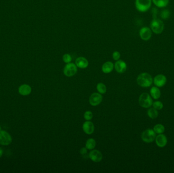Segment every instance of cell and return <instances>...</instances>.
<instances>
[{
    "mask_svg": "<svg viewBox=\"0 0 174 173\" xmlns=\"http://www.w3.org/2000/svg\"><path fill=\"white\" fill-rule=\"evenodd\" d=\"M76 64L77 67L81 69H85L89 65V62L85 58L80 56L76 59Z\"/></svg>",
    "mask_w": 174,
    "mask_h": 173,
    "instance_id": "obj_15",
    "label": "cell"
},
{
    "mask_svg": "<svg viewBox=\"0 0 174 173\" xmlns=\"http://www.w3.org/2000/svg\"><path fill=\"white\" fill-rule=\"evenodd\" d=\"M155 141L157 146L160 148L164 147L166 146L168 143V139L166 136L163 135V134H159L156 137Z\"/></svg>",
    "mask_w": 174,
    "mask_h": 173,
    "instance_id": "obj_11",
    "label": "cell"
},
{
    "mask_svg": "<svg viewBox=\"0 0 174 173\" xmlns=\"http://www.w3.org/2000/svg\"><path fill=\"white\" fill-rule=\"evenodd\" d=\"M94 125L92 122L87 121L82 125V129L86 134L91 135L93 133L94 131Z\"/></svg>",
    "mask_w": 174,
    "mask_h": 173,
    "instance_id": "obj_14",
    "label": "cell"
},
{
    "mask_svg": "<svg viewBox=\"0 0 174 173\" xmlns=\"http://www.w3.org/2000/svg\"><path fill=\"white\" fill-rule=\"evenodd\" d=\"M152 12L153 16H154L153 17L154 18H156V12H157V10L156 9V8H153Z\"/></svg>",
    "mask_w": 174,
    "mask_h": 173,
    "instance_id": "obj_30",
    "label": "cell"
},
{
    "mask_svg": "<svg viewBox=\"0 0 174 173\" xmlns=\"http://www.w3.org/2000/svg\"><path fill=\"white\" fill-rule=\"evenodd\" d=\"M3 150H2V148L0 147V157H2V155H3Z\"/></svg>",
    "mask_w": 174,
    "mask_h": 173,
    "instance_id": "obj_31",
    "label": "cell"
},
{
    "mask_svg": "<svg viewBox=\"0 0 174 173\" xmlns=\"http://www.w3.org/2000/svg\"><path fill=\"white\" fill-rule=\"evenodd\" d=\"M63 61L66 64L70 63L72 61L71 55L68 53L65 54L63 56Z\"/></svg>",
    "mask_w": 174,
    "mask_h": 173,
    "instance_id": "obj_27",
    "label": "cell"
},
{
    "mask_svg": "<svg viewBox=\"0 0 174 173\" xmlns=\"http://www.w3.org/2000/svg\"><path fill=\"white\" fill-rule=\"evenodd\" d=\"M164 23L160 19L153 18L150 23L151 30L155 34H161L164 30Z\"/></svg>",
    "mask_w": 174,
    "mask_h": 173,
    "instance_id": "obj_2",
    "label": "cell"
},
{
    "mask_svg": "<svg viewBox=\"0 0 174 173\" xmlns=\"http://www.w3.org/2000/svg\"><path fill=\"white\" fill-rule=\"evenodd\" d=\"M156 133L153 130L147 129L143 132L141 138L145 143H149L153 142L156 138Z\"/></svg>",
    "mask_w": 174,
    "mask_h": 173,
    "instance_id": "obj_5",
    "label": "cell"
},
{
    "mask_svg": "<svg viewBox=\"0 0 174 173\" xmlns=\"http://www.w3.org/2000/svg\"><path fill=\"white\" fill-rule=\"evenodd\" d=\"M153 106V108L157 110H160L163 109V103L160 102V101H156L152 104Z\"/></svg>",
    "mask_w": 174,
    "mask_h": 173,
    "instance_id": "obj_24",
    "label": "cell"
},
{
    "mask_svg": "<svg viewBox=\"0 0 174 173\" xmlns=\"http://www.w3.org/2000/svg\"><path fill=\"white\" fill-rule=\"evenodd\" d=\"M96 144V143L95 140L91 138V139L88 140L86 142L85 147L87 149H89V150H92L95 147Z\"/></svg>",
    "mask_w": 174,
    "mask_h": 173,
    "instance_id": "obj_20",
    "label": "cell"
},
{
    "mask_svg": "<svg viewBox=\"0 0 174 173\" xmlns=\"http://www.w3.org/2000/svg\"><path fill=\"white\" fill-rule=\"evenodd\" d=\"M139 35L142 40L143 41H148L151 38L152 31L149 27H145L140 29Z\"/></svg>",
    "mask_w": 174,
    "mask_h": 173,
    "instance_id": "obj_8",
    "label": "cell"
},
{
    "mask_svg": "<svg viewBox=\"0 0 174 173\" xmlns=\"http://www.w3.org/2000/svg\"><path fill=\"white\" fill-rule=\"evenodd\" d=\"M166 78L164 75L159 74L156 76L153 79V82L155 85L158 87H161L166 85Z\"/></svg>",
    "mask_w": 174,
    "mask_h": 173,
    "instance_id": "obj_9",
    "label": "cell"
},
{
    "mask_svg": "<svg viewBox=\"0 0 174 173\" xmlns=\"http://www.w3.org/2000/svg\"><path fill=\"white\" fill-rule=\"evenodd\" d=\"M139 104L142 107L148 108L151 107L153 104L151 97L148 93H143L140 96L139 99Z\"/></svg>",
    "mask_w": 174,
    "mask_h": 173,
    "instance_id": "obj_4",
    "label": "cell"
},
{
    "mask_svg": "<svg viewBox=\"0 0 174 173\" xmlns=\"http://www.w3.org/2000/svg\"><path fill=\"white\" fill-rule=\"evenodd\" d=\"M89 158L95 162H100L102 159V155L99 151L97 150H93L89 154Z\"/></svg>",
    "mask_w": 174,
    "mask_h": 173,
    "instance_id": "obj_12",
    "label": "cell"
},
{
    "mask_svg": "<svg viewBox=\"0 0 174 173\" xmlns=\"http://www.w3.org/2000/svg\"><path fill=\"white\" fill-rule=\"evenodd\" d=\"M12 137L7 131H0V144L2 145H8L12 142Z\"/></svg>",
    "mask_w": 174,
    "mask_h": 173,
    "instance_id": "obj_7",
    "label": "cell"
},
{
    "mask_svg": "<svg viewBox=\"0 0 174 173\" xmlns=\"http://www.w3.org/2000/svg\"><path fill=\"white\" fill-rule=\"evenodd\" d=\"M32 89L31 87L27 84H23L19 87L18 89L19 93L22 96H27L31 93Z\"/></svg>",
    "mask_w": 174,
    "mask_h": 173,
    "instance_id": "obj_16",
    "label": "cell"
},
{
    "mask_svg": "<svg viewBox=\"0 0 174 173\" xmlns=\"http://www.w3.org/2000/svg\"><path fill=\"white\" fill-rule=\"evenodd\" d=\"M63 71L65 75L67 77H72L77 72V66L74 63H68L65 66Z\"/></svg>",
    "mask_w": 174,
    "mask_h": 173,
    "instance_id": "obj_6",
    "label": "cell"
},
{
    "mask_svg": "<svg viewBox=\"0 0 174 173\" xmlns=\"http://www.w3.org/2000/svg\"><path fill=\"white\" fill-rule=\"evenodd\" d=\"M148 115L151 119L156 118L158 117V112L157 110L154 108H151L148 111Z\"/></svg>",
    "mask_w": 174,
    "mask_h": 173,
    "instance_id": "obj_21",
    "label": "cell"
},
{
    "mask_svg": "<svg viewBox=\"0 0 174 173\" xmlns=\"http://www.w3.org/2000/svg\"><path fill=\"white\" fill-rule=\"evenodd\" d=\"M170 14H171V13H170L169 10H163L161 11L160 16H161V17L163 19H166L169 18Z\"/></svg>",
    "mask_w": 174,
    "mask_h": 173,
    "instance_id": "obj_25",
    "label": "cell"
},
{
    "mask_svg": "<svg viewBox=\"0 0 174 173\" xmlns=\"http://www.w3.org/2000/svg\"><path fill=\"white\" fill-rule=\"evenodd\" d=\"M102 101V96L99 93H93L91 95L89 102L91 105L93 106H96L100 104Z\"/></svg>",
    "mask_w": 174,
    "mask_h": 173,
    "instance_id": "obj_10",
    "label": "cell"
},
{
    "mask_svg": "<svg viewBox=\"0 0 174 173\" xmlns=\"http://www.w3.org/2000/svg\"><path fill=\"white\" fill-rule=\"evenodd\" d=\"M114 68L119 73H123L127 70V64L122 60H118L114 64Z\"/></svg>",
    "mask_w": 174,
    "mask_h": 173,
    "instance_id": "obj_13",
    "label": "cell"
},
{
    "mask_svg": "<svg viewBox=\"0 0 174 173\" xmlns=\"http://www.w3.org/2000/svg\"><path fill=\"white\" fill-rule=\"evenodd\" d=\"M152 1L158 8H164L169 3V0H152Z\"/></svg>",
    "mask_w": 174,
    "mask_h": 173,
    "instance_id": "obj_19",
    "label": "cell"
},
{
    "mask_svg": "<svg viewBox=\"0 0 174 173\" xmlns=\"http://www.w3.org/2000/svg\"><path fill=\"white\" fill-rule=\"evenodd\" d=\"M92 118H93V113L91 111H88L85 113L84 118L85 119V120H90L91 119H92Z\"/></svg>",
    "mask_w": 174,
    "mask_h": 173,
    "instance_id": "obj_28",
    "label": "cell"
},
{
    "mask_svg": "<svg viewBox=\"0 0 174 173\" xmlns=\"http://www.w3.org/2000/svg\"><path fill=\"white\" fill-rule=\"evenodd\" d=\"M137 82L140 86L148 87L153 83V78L150 74L147 73H143L138 76Z\"/></svg>",
    "mask_w": 174,
    "mask_h": 173,
    "instance_id": "obj_1",
    "label": "cell"
},
{
    "mask_svg": "<svg viewBox=\"0 0 174 173\" xmlns=\"http://www.w3.org/2000/svg\"><path fill=\"white\" fill-rule=\"evenodd\" d=\"M1 131V127H0V131Z\"/></svg>",
    "mask_w": 174,
    "mask_h": 173,
    "instance_id": "obj_32",
    "label": "cell"
},
{
    "mask_svg": "<svg viewBox=\"0 0 174 173\" xmlns=\"http://www.w3.org/2000/svg\"><path fill=\"white\" fill-rule=\"evenodd\" d=\"M97 90L99 93L104 94L106 93V87L102 83H99L97 85Z\"/></svg>",
    "mask_w": 174,
    "mask_h": 173,
    "instance_id": "obj_23",
    "label": "cell"
},
{
    "mask_svg": "<svg viewBox=\"0 0 174 173\" xmlns=\"http://www.w3.org/2000/svg\"><path fill=\"white\" fill-rule=\"evenodd\" d=\"M80 154L84 159H87L89 158V155L87 153V149L86 147H83L81 149Z\"/></svg>",
    "mask_w": 174,
    "mask_h": 173,
    "instance_id": "obj_26",
    "label": "cell"
},
{
    "mask_svg": "<svg viewBox=\"0 0 174 173\" xmlns=\"http://www.w3.org/2000/svg\"><path fill=\"white\" fill-rule=\"evenodd\" d=\"M120 56H121V55L119 52L115 51L113 53V58L114 61H117L119 60Z\"/></svg>",
    "mask_w": 174,
    "mask_h": 173,
    "instance_id": "obj_29",
    "label": "cell"
},
{
    "mask_svg": "<svg viewBox=\"0 0 174 173\" xmlns=\"http://www.w3.org/2000/svg\"><path fill=\"white\" fill-rule=\"evenodd\" d=\"M153 131H155V133L156 134H163V133L164 132V131H165V128L163 124H157L154 127Z\"/></svg>",
    "mask_w": 174,
    "mask_h": 173,
    "instance_id": "obj_22",
    "label": "cell"
},
{
    "mask_svg": "<svg viewBox=\"0 0 174 173\" xmlns=\"http://www.w3.org/2000/svg\"><path fill=\"white\" fill-rule=\"evenodd\" d=\"M150 94L154 99H157L160 97L161 92L158 87H153L150 90Z\"/></svg>",
    "mask_w": 174,
    "mask_h": 173,
    "instance_id": "obj_18",
    "label": "cell"
},
{
    "mask_svg": "<svg viewBox=\"0 0 174 173\" xmlns=\"http://www.w3.org/2000/svg\"><path fill=\"white\" fill-rule=\"evenodd\" d=\"M114 67V64L111 61H106L102 66V71L104 73L108 74L113 70Z\"/></svg>",
    "mask_w": 174,
    "mask_h": 173,
    "instance_id": "obj_17",
    "label": "cell"
},
{
    "mask_svg": "<svg viewBox=\"0 0 174 173\" xmlns=\"http://www.w3.org/2000/svg\"><path fill=\"white\" fill-rule=\"evenodd\" d=\"M152 0H135V5L137 9L140 12H145L151 6Z\"/></svg>",
    "mask_w": 174,
    "mask_h": 173,
    "instance_id": "obj_3",
    "label": "cell"
}]
</instances>
